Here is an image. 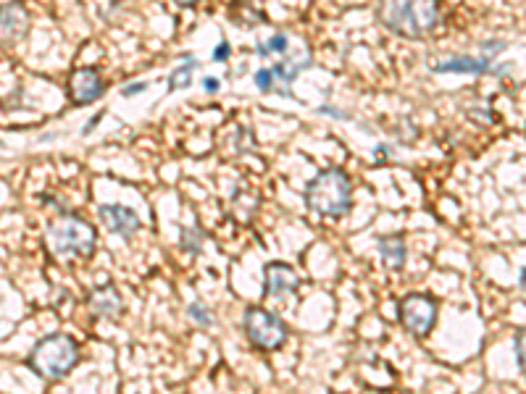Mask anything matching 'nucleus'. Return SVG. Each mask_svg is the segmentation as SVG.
Instances as JSON below:
<instances>
[{
  "label": "nucleus",
  "instance_id": "obj_1",
  "mask_svg": "<svg viewBox=\"0 0 526 394\" xmlns=\"http://www.w3.org/2000/svg\"><path fill=\"white\" fill-rule=\"evenodd\" d=\"M379 22L406 40H424L440 27V0H379Z\"/></svg>",
  "mask_w": 526,
  "mask_h": 394
},
{
  "label": "nucleus",
  "instance_id": "obj_2",
  "mask_svg": "<svg viewBox=\"0 0 526 394\" xmlns=\"http://www.w3.org/2000/svg\"><path fill=\"white\" fill-rule=\"evenodd\" d=\"M306 205L324 219H342L353 205V184L342 169H324L306 187Z\"/></svg>",
  "mask_w": 526,
  "mask_h": 394
},
{
  "label": "nucleus",
  "instance_id": "obj_3",
  "mask_svg": "<svg viewBox=\"0 0 526 394\" xmlns=\"http://www.w3.org/2000/svg\"><path fill=\"white\" fill-rule=\"evenodd\" d=\"M29 368L45 381L64 379L66 373L72 371L79 363V345L69 334H50V337L40 339L27 358Z\"/></svg>",
  "mask_w": 526,
  "mask_h": 394
},
{
  "label": "nucleus",
  "instance_id": "obj_4",
  "mask_svg": "<svg viewBox=\"0 0 526 394\" xmlns=\"http://www.w3.org/2000/svg\"><path fill=\"white\" fill-rule=\"evenodd\" d=\"M45 242H48L50 253L58 255V258H66V255L90 258L95 253L98 232L85 219H79L74 213H66V216H61V219H56L48 226Z\"/></svg>",
  "mask_w": 526,
  "mask_h": 394
},
{
  "label": "nucleus",
  "instance_id": "obj_5",
  "mask_svg": "<svg viewBox=\"0 0 526 394\" xmlns=\"http://www.w3.org/2000/svg\"><path fill=\"white\" fill-rule=\"evenodd\" d=\"M245 334H248L250 345L266 352L279 350L287 342L285 321L263 308H248V313H245Z\"/></svg>",
  "mask_w": 526,
  "mask_h": 394
},
{
  "label": "nucleus",
  "instance_id": "obj_6",
  "mask_svg": "<svg viewBox=\"0 0 526 394\" xmlns=\"http://www.w3.org/2000/svg\"><path fill=\"white\" fill-rule=\"evenodd\" d=\"M400 321L413 337H427L437 324V300L429 295H408L400 300Z\"/></svg>",
  "mask_w": 526,
  "mask_h": 394
},
{
  "label": "nucleus",
  "instance_id": "obj_7",
  "mask_svg": "<svg viewBox=\"0 0 526 394\" xmlns=\"http://www.w3.org/2000/svg\"><path fill=\"white\" fill-rule=\"evenodd\" d=\"M103 92H106V85H103V77L98 71L90 69V66L72 71V77H69V100L74 106H90V103L100 100Z\"/></svg>",
  "mask_w": 526,
  "mask_h": 394
},
{
  "label": "nucleus",
  "instance_id": "obj_8",
  "mask_svg": "<svg viewBox=\"0 0 526 394\" xmlns=\"http://www.w3.org/2000/svg\"><path fill=\"white\" fill-rule=\"evenodd\" d=\"M98 216L111 232L124 237V240H132L140 232V226H143L140 224V216L132 208H127V205H100Z\"/></svg>",
  "mask_w": 526,
  "mask_h": 394
},
{
  "label": "nucleus",
  "instance_id": "obj_9",
  "mask_svg": "<svg viewBox=\"0 0 526 394\" xmlns=\"http://www.w3.org/2000/svg\"><path fill=\"white\" fill-rule=\"evenodd\" d=\"M298 287V274L287 263H269V266L263 268V297L292 295Z\"/></svg>",
  "mask_w": 526,
  "mask_h": 394
},
{
  "label": "nucleus",
  "instance_id": "obj_10",
  "mask_svg": "<svg viewBox=\"0 0 526 394\" xmlns=\"http://www.w3.org/2000/svg\"><path fill=\"white\" fill-rule=\"evenodd\" d=\"M0 27H3V43L14 45L16 40H22L27 35L29 14L27 8L19 0H11L3 6V16H0Z\"/></svg>",
  "mask_w": 526,
  "mask_h": 394
},
{
  "label": "nucleus",
  "instance_id": "obj_11",
  "mask_svg": "<svg viewBox=\"0 0 526 394\" xmlns=\"http://www.w3.org/2000/svg\"><path fill=\"white\" fill-rule=\"evenodd\" d=\"M432 71L434 74H474V77H482V74L492 71V61L490 56H453L448 61L434 64Z\"/></svg>",
  "mask_w": 526,
  "mask_h": 394
},
{
  "label": "nucleus",
  "instance_id": "obj_12",
  "mask_svg": "<svg viewBox=\"0 0 526 394\" xmlns=\"http://www.w3.org/2000/svg\"><path fill=\"white\" fill-rule=\"evenodd\" d=\"M87 305L93 308L95 316L103 318H121L124 316V300L116 292L114 284H103V287L93 289L87 297Z\"/></svg>",
  "mask_w": 526,
  "mask_h": 394
},
{
  "label": "nucleus",
  "instance_id": "obj_13",
  "mask_svg": "<svg viewBox=\"0 0 526 394\" xmlns=\"http://www.w3.org/2000/svg\"><path fill=\"white\" fill-rule=\"evenodd\" d=\"M379 253H382V261L387 263V268L392 271H400L406 266V240L400 234H392V237H382L379 240Z\"/></svg>",
  "mask_w": 526,
  "mask_h": 394
},
{
  "label": "nucleus",
  "instance_id": "obj_14",
  "mask_svg": "<svg viewBox=\"0 0 526 394\" xmlns=\"http://www.w3.org/2000/svg\"><path fill=\"white\" fill-rule=\"evenodd\" d=\"M308 66H311V56H308V53H300L295 61H285V64L274 66V74H277V79L282 82L285 98H292V82H295L300 71L308 69Z\"/></svg>",
  "mask_w": 526,
  "mask_h": 394
},
{
  "label": "nucleus",
  "instance_id": "obj_15",
  "mask_svg": "<svg viewBox=\"0 0 526 394\" xmlns=\"http://www.w3.org/2000/svg\"><path fill=\"white\" fill-rule=\"evenodd\" d=\"M198 66V61L192 56L185 58V66H179V69L171 71V77H169V90H185V87L192 85V69Z\"/></svg>",
  "mask_w": 526,
  "mask_h": 394
},
{
  "label": "nucleus",
  "instance_id": "obj_16",
  "mask_svg": "<svg viewBox=\"0 0 526 394\" xmlns=\"http://www.w3.org/2000/svg\"><path fill=\"white\" fill-rule=\"evenodd\" d=\"M203 240H206V234L200 232L198 226H187V229H182V232H179L182 250H187V253H192V255L203 250Z\"/></svg>",
  "mask_w": 526,
  "mask_h": 394
},
{
  "label": "nucleus",
  "instance_id": "obj_17",
  "mask_svg": "<svg viewBox=\"0 0 526 394\" xmlns=\"http://www.w3.org/2000/svg\"><path fill=\"white\" fill-rule=\"evenodd\" d=\"M287 48H290V43H287L285 35H271L266 43H258V56L261 58H269L271 53H282L285 56Z\"/></svg>",
  "mask_w": 526,
  "mask_h": 394
},
{
  "label": "nucleus",
  "instance_id": "obj_18",
  "mask_svg": "<svg viewBox=\"0 0 526 394\" xmlns=\"http://www.w3.org/2000/svg\"><path fill=\"white\" fill-rule=\"evenodd\" d=\"M513 350H516V363H519V368L526 376V329L516 331V337H513Z\"/></svg>",
  "mask_w": 526,
  "mask_h": 394
},
{
  "label": "nucleus",
  "instance_id": "obj_19",
  "mask_svg": "<svg viewBox=\"0 0 526 394\" xmlns=\"http://www.w3.org/2000/svg\"><path fill=\"white\" fill-rule=\"evenodd\" d=\"M187 313H190V318L200 326V329H208V326H211V313L206 310V305L192 303L190 308H187Z\"/></svg>",
  "mask_w": 526,
  "mask_h": 394
},
{
  "label": "nucleus",
  "instance_id": "obj_20",
  "mask_svg": "<svg viewBox=\"0 0 526 394\" xmlns=\"http://www.w3.org/2000/svg\"><path fill=\"white\" fill-rule=\"evenodd\" d=\"M274 79H277V74H274V69H261L256 71V87L261 92H271L274 90Z\"/></svg>",
  "mask_w": 526,
  "mask_h": 394
},
{
  "label": "nucleus",
  "instance_id": "obj_21",
  "mask_svg": "<svg viewBox=\"0 0 526 394\" xmlns=\"http://www.w3.org/2000/svg\"><path fill=\"white\" fill-rule=\"evenodd\" d=\"M145 90H148V85H145V82H135V85L124 87V90H121V95H124V98H132V95H140V92H145Z\"/></svg>",
  "mask_w": 526,
  "mask_h": 394
},
{
  "label": "nucleus",
  "instance_id": "obj_22",
  "mask_svg": "<svg viewBox=\"0 0 526 394\" xmlns=\"http://www.w3.org/2000/svg\"><path fill=\"white\" fill-rule=\"evenodd\" d=\"M229 53H232V48H229V43H227V40H224V43H221L219 48L214 50V61H227Z\"/></svg>",
  "mask_w": 526,
  "mask_h": 394
},
{
  "label": "nucleus",
  "instance_id": "obj_23",
  "mask_svg": "<svg viewBox=\"0 0 526 394\" xmlns=\"http://www.w3.org/2000/svg\"><path fill=\"white\" fill-rule=\"evenodd\" d=\"M203 87H206L208 92H216V90H219V79L206 77V79H203Z\"/></svg>",
  "mask_w": 526,
  "mask_h": 394
},
{
  "label": "nucleus",
  "instance_id": "obj_24",
  "mask_svg": "<svg viewBox=\"0 0 526 394\" xmlns=\"http://www.w3.org/2000/svg\"><path fill=\"white\" fill-rule=\"evenodd\" d=\"M174 3L182 8H190V6H195V3H200V0H174Z\"/></svg>",
  "mask_w": 526,
  "mask_h": 394
},
{
  "label": "nucleus",
  "instance_id": "obj_25",
  "mask_svg": "<svg viewBox=\"0 0 526 394\" xmlns=\"http://www.w3.org/2000/svg\"><path fill=\"white\" fill-rule=\"evenodd\" d=\"M519 287L526 292V266L521 268V274H519Z\"/></svg>",
  "mask_w": 526,
  "mask_h": 394
}]
</instances>
